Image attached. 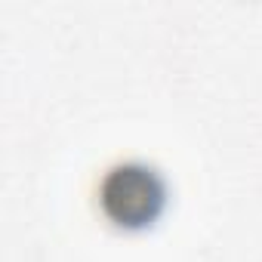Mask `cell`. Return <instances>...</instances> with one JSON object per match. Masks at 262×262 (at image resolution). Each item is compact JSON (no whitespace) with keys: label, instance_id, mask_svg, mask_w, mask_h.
Masks as SVG:
<instances>
[{"label":"cell","instance_id":"1","mask_svg":"<svg viewBox=\"0 0 262 262\" xmlns=\"http://www.w3.org/2000/svg\"><path fill=\"white\" fill-rule=\"evenodd\" d=\"M114 198H120V201L126 198V204L120 210V219L145 222V219L155 216L158 204L164 201V185L145 167H120L105 182V201H114Z\"/></svg>","mask_w":262,"mask_h":262}]
</instances>
